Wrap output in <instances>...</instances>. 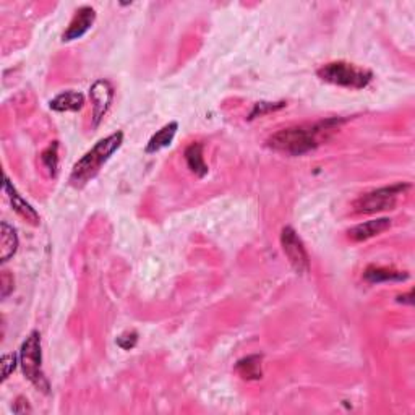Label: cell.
<instances>
[{"mask_svg": "<svg viewBox=\"0 0 415 415\" xmlns=\"http://www.w3.org/2000/svg\"><path fill=\"white\" fill-rule=\"evenodd\" d=\"M339 117L313 123V125H295L273 133L268 138V146L278 153L287 156H302L316 150L323 141H328L331 135L343 125Z\"/></svg>", "mask_w": 415, "mask_h": 415, "instance_id": "1", "label": "cell"}, {"mask_svg": "<svg viewBox=\"0 0 415 415\" xmlns=\"http://www.w3.org/2000/svg\"><path fill=\"white\" fill-rule=\"evenodd\" d=\"M123 143V133L115 132L108 138H103L96 145L91 148L78 163L73 165L70 174V182L73 187H83L86 185L91 179H94L101 168L108 163L115 151L122 146Z\"/></svg>", "mask_w": 415, "mask_h": 415, "instance_id": "2", "label": "cell"}, {"mask_svg": "<svg viewBox=\"0 0 415 415\" xmlns=\"http://www.w3.org/2000/svg\"><path fill=\"white\" fill-rule=\"evenodd\" d=\"M316 73L323 81L336 86L352 88V90H362V88L368 86L373 78V73L367 68L341 61L326 63V65L318 68Z\"/></svg>", "mask_w": 415, "mask_h": 415, "instance_id": "3", "label": "cell"}, {"mask_svg": "<svg viewBox=\"0 0 415 415\" xmlns=\"http://www.w3.org/2000/svg\"><path fill=\"white\" fill-rule=\"evenodd\" d=\"M20 365L28 380H30L36 388L49 393V381L43 372V352H41V334L33 331L25 339L20 349Z\"/></svg>", "mask_w": 415, "mask_h": 415, "instance_id": "4", "label": "cell"}, {"mask_svg": "<svg viewBox=\"0 0 415 415\" xmlns=\"http://www.w3.org/2000/svg\"><path fill=\"white\" fill-rule=\"evenodd\" d=\"M410 188L409 183L399 182L394 185L381 187L376 190L363 193L354 201V211L357 214H375L386 210H394L398 196L404 195Z\"/></svg>", "mask_w": 415, "mask_h": 415, "instance_id": "5", "label": "cell"}, {"mask_svg": "<svg viewBox=\"0 0 415 415\" xmlns=\"http://www.w3.org/2000/svg\"><path fill=\"white\" fill-rule=\"evenodd\" d=\"M281 245H283V252L287 256L290 266L298 274H307L310 271V258H308L307 248L294 227L285 225L283 229V232H281Z\"/></svg>", "mask_w": 415, "mask_h": 415, "instance_id": "6", "label": "cell"}, {"mask_svg": "<svg viewBox=\"0 0 415 415\" xmlns=\"http://www.w3.org/2000/svg\"><path fill=\"white\" fill-rule=\"evenodd\" d=\"M90 98L93 104V125L98 127L112 103L114 88L108 80L94 81L90 88Z\"/></svg>", "mask_w": 415, "mask_h": 415, "instance_id": "7", "label": "cell"}, {"mask_svg": "<svg viewBox=\"0 0 415 415\" xmlns=\"http://www.w3.org/2000/svg\"><path fill=\"white\" fill-rule=\"evenodd\" d=\"M96 12L91 7H81L78 8L75 17L70 21V25L65 30V33L62 36L63 43H70V41L80 39L85 36L88 31L91 30V26L94 25Z\"/></svg>", "mask_w": 415, "mask_h": 415, "instance_id": "8", "label": "cell"}, {"mask_svg": "<svg viewBox=\"0 0 415 415\" xmlns=\"http://www.w3.org/2000/svg\"><path fill=\"white\" fill-rule=\"evenodd\" d=\"M3 192H6L8 200H10L13 211H15V213L20 214L23 219H26L28 223H31L33 225H38L41 223L39 214L36 213L34 208L31 206L26 200H23V196L17 192V188L12 185L10 179L8 177H6V182H3Z\"/></svg>", "mask_w": 415, "mask_h": 415, "instance_id": "9", "label": "cell"}, {"mask_svg": "<svg viewBox=\"0 0 415 415\" xmlns=\"http://www.w3.org/2000/svg\"><path fill=\"white\" fill-rule=\"evenodd\" d=\"M391 227V219L389 218H376L372 221H367V223L357 224L355 227L349 230V239L354 242H363L368 241V239L376 237L388 230Z\"/></svg>", "mask_w": 415, "mask_h": 415, "instance_id": "10", "label": "cell"}, {"mask_svg": "<svg viewBox=\"0 0 415 415\" xmlns=\"http://www.w3.org/2000/svg\"><path fill=\"white\" fill-rule=\"evenodd\" d=\"M49 105L55 112H78L85 105V98L78 91H63L55 96Z\"/></svg>", "mask_w": 415, "mask_h": 415, "instance_id": "11", "label": "cell"}, {"mask_svg": "<svg viewBox=\"0 0 415 415\" xmlns=\"http://www.w3.org/2000/svg\"><path fill=\"white\" fill-rule=\"evenodd\" d=\"M363 278L372 284L389 283V281H393V283H401V281H407L409 274L404 273V271L385 268V266H368L365 273H363Z\"/></svg>", "mask_w": 415, "mask_h": 415, "instance_id": "12", "label": "cell"}, {"mask_svg": "<svg viewBox=\"0 0 415 415\" xmlns=\"http://www.w3.org/2000/svg\"><path fill=\"white\" fill-rule=\"evenodd\" d=\"M177 128H179L177 122H170V123H168V125H164L163 128H161V130L156 132L154 135L150 138V141H148V145L145 148L146 154L158 153V151L170 146L175 133H177Z\"/></svg>", "mask_w": 415, "mask_h": 415, "instance_id": "13", "label": "cell"}, {"mask_svg": "<svg viewBox=\"0 0 415 415\" xmlns=\"http://www.w3.org/2000/svg\"><path fill=\"white\" fill-rule=\"evenodd\" d=\"M263 357L261 355H248V357H243L235 363V370H237L239 375H241L243 380L247 381H256L261 380L263 376Z\"/></svg>", "mask_w": 415, "mask_h": 415, "instance_id": "14", "label": "cell"}, {"mask_svg": "<svg viewBox=\"0 0 415 415\" xmlns=\"http://www.w3.org/2000/svg\"><path fill=\"white\" fill-rule=\"evenodd\" d=\"M18 235L12 225L6 221L0 224V261L7 263L17 253Z\"/></svg>", "mask_w": 415, "mask_h": 415, "instance_id": "15", "label": "cell"}, {"mask_svg": "<svg viewBox=\"0 0 415 415\" xmlns=\"http://www.w3.org/2000/svg\"><path fill=\"white\" fill-rule=\"evenodd\" d=\"M185 163L188 165V169L192 170L196 177H206L210 169L205 163V158H203V146L200 143H192L190 146L185 150Z\"/></svg>", "mask_w": 415, "mask_h": 415, "instance_id": "16", "label": "cell"}, {"mask_svg": "<svg viewBox=\"0 0 415 415\" xmlns=\"http://www.w3.org/2000/svg\"><path fill=\"white\" fill-rule=\"evenodd\" d=\"M41 163H43L44 169L48 170L49 175H52V177L57 175V169H59V143L57 141H52L43 151V154H41Z\"/></svg>", "mask_w": 415, "mask_h": 415, "instance_id": "17", "label": "cell"}, {"mask_svg": "<svg viewBox=\"0 0 415 415\" xmlns=\"http://www.w3.org/2000/svg\"><path fill=\"white\" fill-rule=\"evenodd\" d=\"M285 108V103L284 101H281V103H256L255 105H253L252 112H250V121H253V119L256 117H263V115L270 114V112H274V110H279Z\"/></svg>", "mask_w": 415, "mask_h": 415, "instance_id": "18", "label": "cell"}, {"mask_svg": "<svg viewBox=\"0 0 415 415\" xmlns=\"http://www.w3.org/2000/svg\"><path fill=\"white\" fill-rule=\"evenodd\" d=\"M17 363H18V357L17 354H6L2 357V380L6 381L8 376L12 375L13 370L17 368Z\"/></svg>", "mask_w": 415, "mask_h": 415, "instance_id": "19", "label": "cell"}, {"mask_svg": "<svg viewBox=\"0 0 415 415\" xmlns=\"http://www.w3.org/2000/svg\"><path fill=\"white\" fill-rule=\"evenodd\" d=\"M138 343V334L135 331H127V333L121 334L117 338V345L123 350H130L136 345Z\"/></svg>", "mask_w": 415, "mask_h": 415, "instance_id": "20", "label": "cell"}, {"mask_svg": "<svg viewBox=\"0 0 415 415\" xmlns=\"http://www.w3.org/2000/svg\"><path fill=\"white\" fill-rule=\"evenodd\" d=\"M0 283H2V285H0V289H2V298H6L7 295H10V292L13 290V278H12V274L8 273V271H3Z\"/></svg>", "mask_w": 415, "mask_h": 415, "instance_id": "21", "label": "cell"}, {"mask_svg": "<svg viewBox=\"0 0 415 415\" xmlns=\"http://www.w3.org/2000/svg\"><path fill=\"white\" fill-rule=\"evenodd\" d=\"M13 412L15 414H26V412H33V409H31L30 403H28L26 398H18L15 401V404H13Z\"/></svg>", "mask_w": 415, "mask_h": 415, "instance_id": "22", "label": "cell"}, {"mask_svg": "<svg viewBox=\"0 0 415 415\" xmlns=\"http://www.w3.org/2000/svg\"><path fill=\"white\" fill-rule=\"evenodd\" d=\"M398 302L399 303H407V305H412V303H414V292H412V290H409L407 294L399 295Z\"/></svg>", "mask_w": 415, "mask_h": 415, "instance_id": "23", "label": "cell"}]
</instances>
